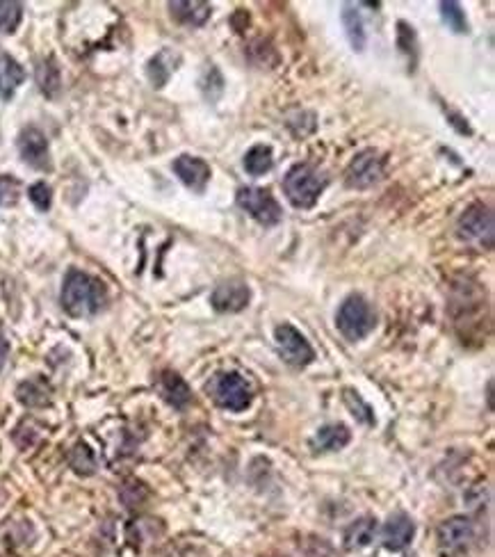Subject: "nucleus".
<instances>
[{
    "label": "nucleus",
    "instance_id": "nucleus-1",
    "mask_svg": "<svg viewBox=\"0 0 495 557\" xmlns=\"http://www.w3.org/2000/svg\"><path fill=\"white\" fill-rule=\"evenodd\" d=\"M105 286L101 278L80 269H69L62 284V308L73 318H87L105 304Z\"/></svg>",
    "mask_w": 495,
    "mask_h": 557
},
{
    "label": "nucleus",
    "instance_id": "nucleus-2",
    "mask_svg": "<svg viewBox=\"0 0 495 557\" xmlns=\"http://www.w3.org/2000/svg\"><path fill=\"white\" fill-rule=\"evenodd\" d=\"M326 177L320 169H316L313 165H295L283 178V190H286L288 201H290L295 208H313L320 199V195L326 187Z\"/></svg>",
    "mask_w": 495,
    "mask_h": 557
},
{
    "label": "nucleus",
    "instance_id": "nucleus-3",
    "mask_svg": "<svg viewBox=\"0 0 495 557\" xmlns=\"http://www.w3.org/2000/svg\"><path fill=\"white\" fill-rule=\"evenodd\" d=\"M374 311L368 304V299L361 295H350L345 302L340 304L338 315H335V324L338 332L347 338V341H361L374 329Z\"/></svg>",
    "mask_w": 495,
    "mask_h": 557
},
{
    "label": "nucleus",
    "instance_id": "nucleus-4",
    "mask_svg": "<svg viewBox=\"0 0 495 557\" xmlns=\"http://www.w3.org/2000/svg\"><path fill=\"white\" fill-rule=\"evenodd\" d=\"M493 213L484 204H472L456 222V238L468 245H477L480 250L493 247Z\"/></svg>",
    "mask_w": 495,
    "mask_h": 557
},
{
    "label": "nucleus",
    "instance_id": "nucleus-5",
    "mask_svg": "<svg viewBox=\"0 0 495 557\" xmlns=\"http://www.w3.org/2000/svg\"><path fill=\"white\" fill-rule=\"evenodd\" d=\"M438 551L443 557H466L475 539V528L468 516H450L438 525Z\"/></svg>",
    "mask_w": 495,
    "mask_h": 557
},
{
    "label": "nucleus",
    "instance_id": "nucleus-6",
    "mask_svg": "<svg viewBox=\"0 0 495 557\" xmlns=\"http://www.w3.org/2000/svg\"><path fill=\"white\" fill-rule=\"evenodd\" d=\"M386 174V158L374 149L356 153L354 160L350 162L345 171V183L352 190H368L377 186Z\"/></svg>",
    "mask_w": 495,
    "mask_h": 557
},
{
    "label": "nucleus",
    "instance_id": "nucleus-7",
    "mask_svg": "<svg viewBox=\"0 0 495 557\" xmlns=\"http://www.w3.org/2000/svg\"><path fill=\"white\" fill-rule=\"evenodd\" d=\"M238 205L261 226H277L283 217L279 201L274 199L272 192L262 187H240Z\"/></svg>",
    "mask_w": 495,
    "mask_h": 557
},
{
    "label": "nucleus",
    "instance_id": "nucleus-8",
    "mask_svg": "<svg viewBox=\"0 0 495 557\" xmlns=\"http://www.w3.org/2000/svg\"><path fill=\"white\" fill-rule=\"evenodd\" d=\"M274 341H277V350L281 354V359L286 363L295 368H307L308 363L316 359V352H313L311 342L307 341V336L295 329L292 324H279L274 329Z\"/></svg>",
    "mask_w": 495,
    "mask_h": 557
},
{
    "label": "nucleus",
    "instance_id": "nucleus-9",
    "mask_svg": "<svg viewBox=\"0 0 495 557\" xmlns=\"http://www.w3.org/2000/svg\"><path fill=\"white\" fill-rule=\"evenodd\" d=\"M215 402L228 411H244L252 405V391H249L247 381L235 372H224L215 379Z\"/></svg>",
    "mask_w": 495,
    "mask_h": 557
},
{
    "label": "nucleus",
    "instance_id": "nucleus-10",
    "mask_svg": "<svg viewBox=\"0 0 495 557\" xmlns=\"http://www.w3.org/2000/svg\"><path fill=\"white\" fill-rule=\"evenodd\" d=\"M19 153H21V160H23L25 165L32 167V169H40V171L50 169L49 140H46V135L40 131V128L28 126L21 131Z\"/></svg>",
    "mask_w": 495,
    "mask_h": 557
},
{
    "label": "nucleus",
    "instance_id": "nucleus-11",
    "mask_svg": "<svg viewBox=\"0 0 495 557\" xmlns=\"http://www.w3.org/2000/svg\"><path fill=\"white\" fill-rule=\"evenodd\" d=\"M249 299H252V290L244 284L243 278H228L222 281L217 288L210 295V304H213L215 311L219 313H238L243 308L249 306Z\"/></svg>",
    "mask_w": 495,
    "mask_h": 557
},
{
    "label": "nucleus",
    "instance_id": "nucleus-12",
    "mask_svg": "<svg viewBox=\"0 0 495 557\" xmlns=\"http://www.w3.org/2000/svg\"><path fill=\"white\" fill-rule=\"evenodd\" d=\"M174 171L176 177L180 178L185 187H189L192 192L201 195L206 192V186H208L213 171H210V165L204 160V158L197 156H180L174 160Z\"/></svg>",
    "mask_w": 495,
    "mask_h": 557
},
{
    "label": "nucleus",
    "instance_id": "nucleus-13",
    "mask_svg": "<svg viewBox=\"0 0 495 557\" xmlns=\"http://www.w3.org/2000/svg\"><path fill=\"white\" fill-rule=\"evenodd\" d=\"M413 534H416V525H413L411 518L407 514H393V516L386 521L384 530H381V542L389 551H402L411 543Z\"/></svg>",
    "mask_w": 495,
    "mask_h": 557
},
{
    "label": "nucleus",
    "instance_id": "nucleus-14",
    "mask_svg": "<svg viewBox=\"0 0 495 557\" xmlns=\"http://www.w3.org/2000/svg\"><path fill=\"white\" fill-rule=\"evenodd\" d=\"M25 80V68L12 58L10 53L0 50V98L3 101H10L14 96L16 89L23 85Z\"/></svg>",
    "mask_w": 495,
    "mask_h": 557
},
{
    "label": "nucleus",
    "instance_id": "nucleus-15",
    "mask_svg": "<svg viewBox=\"0 0 495 557\" xmlns=\"http://www.w3.org/2000/svg\"><path fill=\"white\" fill-rule=\"evenodd\" d=\"M158 388H160L162 397H165L171 406H176V409H183V406H188L189 400H192V391H189L188 381L171 370L162 372L160 379H158Z\"/></svg>",
    "mask_w": 495,
    "mask_h": 557
},
{
    "label": "nucleus",
    "instance_id": "nucleus-16",
    "mask_svg": "<svg viewBox=\"0 0 495 557\" xmlns=\"http://www.w3.org/2000/svg\"><path fill=\"white\" fill-rule=\"evenodd\" d=\"M179 62L180 55L171 49H162L156 58H151L149 67H146V74H149V80L153 83V87H165Z\"/></svg>",
    "mask_w": 495,
    "mask_h": 557
},
{
    "label": "nucleus",
    "instance_id": "nucleus-17",
    "mask_svg": "<svg viewBox=\"0 0 495 557\" xmlns=\"http://www.w3.org/2000/svg\"><path fill=\"white\" fill-rule=\"evenodd\" d=\"M170 12L176 21H180L183 25L189 28H201L206 21L213 14V7L208 3H199V0H192V3H170Z\"/></svg>",
    "mask_w": 495,
    "mask_h": 557
},
{
    "label": "nucleus",
    "instance_id": "nucleus-18",
    "mask_svg": "<svg viewBox=\"0 0 495 557\" xmlns=\"http://www.w3.org/2000/svg\"><path fill=\"white\" fill-rule=\"evenodd\" d=\"M374 533H377V518H372V516L356 518L354 524L347 525L345 537H343L345 539V548L347 551H359V548H365L374 539Z\"/></svg>",
    "mask_w": 495,
    "mask_h": 557
},
{
    "label": "nucleus",
    "instance_id": "nucleus-19",
    "mask_svg": "<svg viewBox=\"0 0 495 557\" xmlns=\"http://www.w3.org/2000/svg\"><path fill=\"white\" fill-rule=\"evenodd\" d=\"M352 439V432L345 425H325L317 430L316 439H313V450L317 452H334V450L345 448Z\"/></svg>",
    "mask_w": 495,
    "mask_h": 557
},
{
    "label": "nucleus",
    "instance_id": "nucleus-20",
    "mask_svg": "<svg viewBox=\"0 0 495 557\" xmlns=\"http://www.w3.org/2000/svg\"><path fill=\"white\" fill-rule=\"evenodd\" d=\"M16 397H19L21 405L25 406H46L50 402V387L46 384V379H34L23 381L16 391Z\"/></svg>",
    "mask_w": 495,
    "mask_h": 557
},
{
    "label": "nucleus",
    "instance_id": "nucleus-21",
    "mask_svg": "<svg viewBox=\"0 0 495 557\" xmlns=\"http://www.w3.org/2000/svg\"><path fill=\"white\" fill-rule=\"evenodd\" d=\"M37 85H40L44 96H58L60 85H62V76H60V67L53 58H46L37 64Z\"/></svg>",
    "mask_w": 495,
    "mask_h": 557
},
{
    "label": "nucleus",
    "instance_id": "nucleus-22",
    "mask_svg": "<svg viewBox=\"0 0 495 557\" xmlns=\"http://www.w3.org/2000/svg\"><path fill=\"white\" fill-rule=\"evenodd\" d=\"M272 165L274 153L268 144H256V147L249 149L247 156H244V169H247V174H252V177L268 174V171L272 169Z\"/></svg>",
    "mask_w": 495,
    "mask_h": 557
},
{
    "label": "nucleus",
    "instance_id": "nucleus-23",
    "mask_svg": "<svg viewBox=\"0 0 495 557\" xmlns=\"http://www.w3.org/2000/svg\"><path fill=\"white\" fill-rule=\"evenodd\" d=\"M343 19V25H345L347 40H350L352 49L354 50H363L365 49V30H363V21H361L359 10H354L352 5H347L340 14Z\"/></svg>",
    "mask_w": 495,
    "mask_h": 557
},
{
    "label": "nucleus",
    "instance_id": "nucleus-24",
    "mask_svg": "<svg viewBox=\"0 0 495 557\" xmlns=\"http://www.w3.org/2000/svg\"><path fill=\"white\" fill-rule=\"evenodd\" d=\"M69 464L78 475L96 473V455L87 443H76L69 452Z\"/></svg>",
    "mask_w": 495,
    "mask_h": 557
},
{
    "label": "nucleus",
    "instance_id": "nucleus-25",
    "mask_svg": "<svg viewBox=\"0 0 495 557\" xmlns=\"http://www.w3.org/2000/svg\"><path fill=\"white\" fill-rule=\"evenodd\" d=\"M23 19V5L14 0H0V32L12 34Z\"/></svg>",
    "mask_w": 495,
    "mask_h": 557
},
{
    "label": "nucleus",
    "instance_id": "nucleus-26",
    "mask_svg": "<svg viewBox=\"0 0 495 557\" xmlns=\"http://www.w3.org/2000/svg\"><path fill=\"white\" fill-rule=\"evenodd\" d=\"M441 16L450 30H454V32L459 34L468 32L466 12H463V7L459 5V3H441Z\"/></svg>",
    "mask_w": 495,
    "mask_h": 557
},
{
    "label": "nucleus",
    "instance_id": "nucleus-27",
    "mask_svg": "<svg viewBox=\"0 0 495 557\" xmlns=\"http://www.w3.org/2000/svg\"><path fill=\"white\" fill-rule=\"evenodd\" d=\"M398 46L404 55L411 58V64L417 62V41H416V32L408 23L399 21L398 23Z\"/></svg>",
    "mask_w": 495,
    "mask_h": 557
},
{
    "label": "nucleus",
    "instance_id": "nucleus-28",
    "mask_svg": "<svg viewBox=\"0 0 495 557\" xmlns=\"http://www.w3.org/2000/svg\"><path fill=\"white\" fill-rule=\"evenodd\" d=\"M21 196V183L14 177H0V205H14Z\"/></svg>",
    "mask_w": 495,
    "mask_h": 557
},
{
    "label": "nucleus",
    "instance_id": "nucleus-29",
    "mask_svg": "<svg viewBox=\"0 0 495 557\" xmlns=\"http://www.w3.org/2000/svg\"><path fill=\"white\" fill-rule=\"evenodd\" d=\"M30 201H32L34 205H37V211L46 213L50 208V201H53V195H50V187L46 186V183H34V186H30L28 190Z\"/></svg>",
    "mask_w": 495,
    "mask_h": 557
},
{
    "label": "nucleus",
    "instance_id": "nucleus-30",
    "mask_svg": "<svg viewBox=\"0 0 495 557\" xmlns=\"http://www.w3.org/2000/svg\"><path fill=\"white\" fill-rule=\"evenodd\" d=\"M307 557H335V552L325 539H313L311 548L307 551Z\"/></svg>",
    "mask_w": 495,
    "mask_h": 557
},
{
    "label": "nucleus",
    "instance_id": "nucleus-31",
    "mask_svg": "<svg viewBox=\"0 0 495 557\" xmlns=\"http://www.w3.org/2000/svg\"><path fill=\"white\" fill-rule=\"evenodd\" d=\"M7 357H10V341H7L5 332L0 329V372H3V368H5Z\"/></svg>",
    "mask_w": 495,
    "mask_h": 557
}]
</instances>
